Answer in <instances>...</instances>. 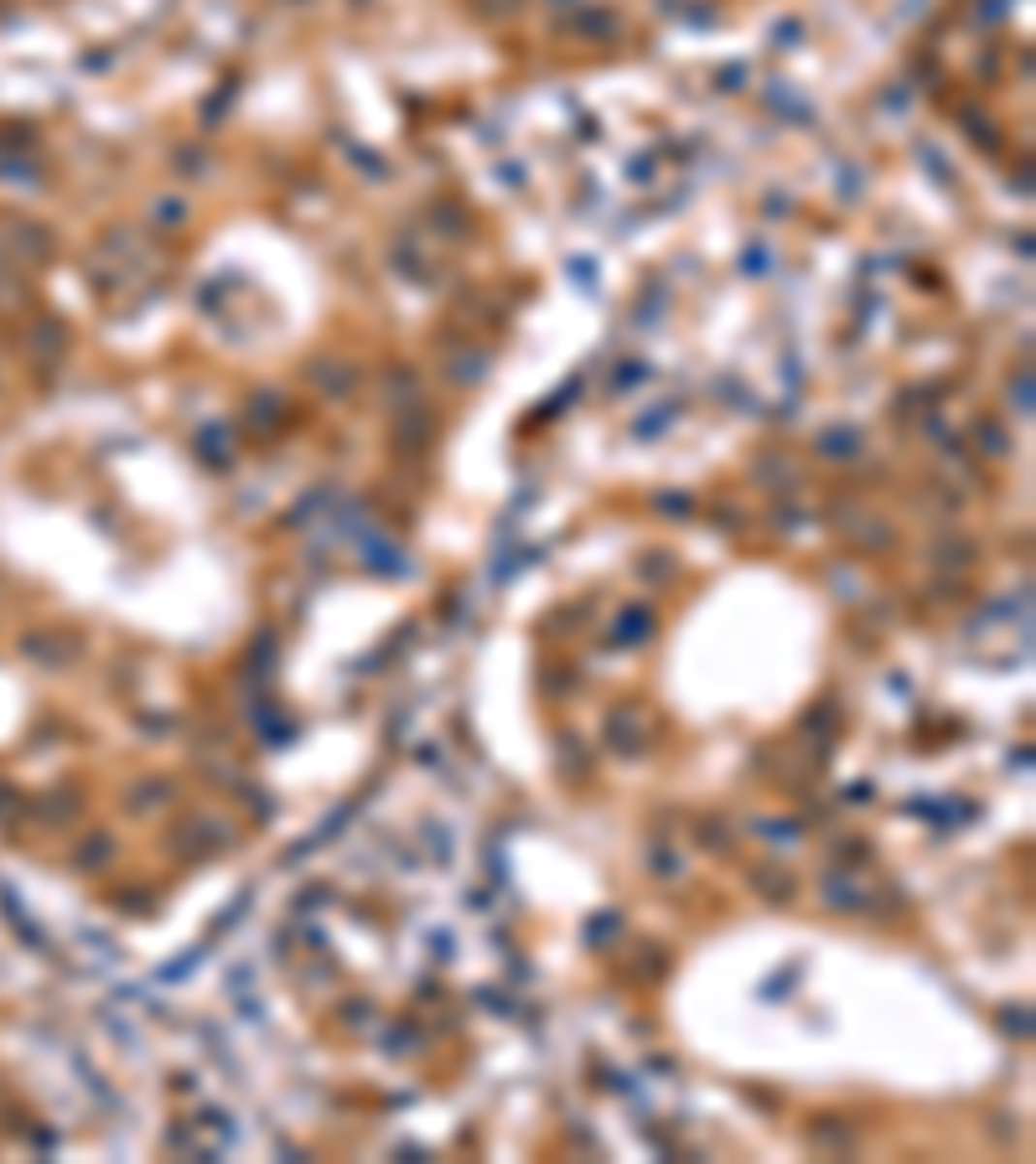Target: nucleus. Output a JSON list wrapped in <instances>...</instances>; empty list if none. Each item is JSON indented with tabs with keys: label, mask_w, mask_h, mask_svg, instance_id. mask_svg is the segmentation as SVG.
<instances>
[{
	"label": "nucleus",
	"mask_w": 1036,
	"mask_h": 1164,
	"mask_svg": "<svg viewBox=\"0 0 1036 1164\" xmlns=\"http://www.w3.org/2000/svg\"><path fill=\"white\" fill-rule=\"evenodd\" d=\"M311 378H317V383L327 388V394H348V388L358 383V373L337 368V362H317V368H311Z\"/></svg>",
	"instance_id": "f257e3e1"
},
{
	"label": "nucleus",
	"mask_w": 1036,
	"mask_h": 1164,
	"mask_svg": "<svg viewBox=\"0 0 1036 1164\" xmlns=\"http://www.w3.org/2000/svg\"><path fill=\"white\" fill-rule=\"evenodd\" d=\"M483 368H487V357H483V352L461 357V362H456V383H472V378H483Z\"/></svg>",
	"instance_id": "f03ea898"
},
{
	"label": "nucleus",
	"mask_w": 1036,
	"mask_h": 1164,
	"mask_svg": "<svg viewBox=\"0 0 1036 1164\" xmlns=\"http://www.w3.org/2000/svg\"><path fill=\"white\" fill-rule=\"evenodd\" d=\"M156 207H161V213H156L161 223H176V218H182V202H156Z\"/></svg>",
	"instance_id": "7ed1b4c3"
}]
</instances>
